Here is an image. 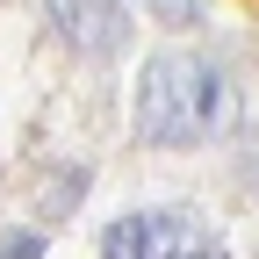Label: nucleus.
<instances>
[{"label": "nucleus", "mask_w": 259, "mask_h": 259, "mask_svg": "<svg viewBox=\"0 0 259 259\" xmlns=\"http://www.w3.org/2000/svg\"><path fill=\"white\" fill-rule=\"evenodd\" d=\"M238 122V79L223 72L216 58L202 51H158L144 65V87H137V137L158 151H194V144H216L231 137Z\"/></svg>", "instance_id": "obj_1"}, {"label": "nucleus", "mask_w": 259, "mask_h": 259, "mask_svg": "<svg viewBox=\"0 0 259 259\" xmlns=\"http://www.w3.org/2000/svg\"><path fill=\"white\" fill-rule=\"evenodd\" d=\"M101 259H223V245L187 209H130L101 231Z\"/></svg>", "instance_id": "obj_2"}, {"label": "nucleus", "mask_w": 259, "mask_h": 259, "mask_svg": "<svg viewBox=\"0 0 259 259\" xmlns=\"http://www.w3.org/2000/svg\"><path fill=\"white\" fill-rule=\"evenodd\" d=\"M44 29L72 58H115L130 36V8L122 0H44Z\"/></svg>", "instance_id": "obj_3"}, {"label": "nucleus", "mask_w": 259, "mask_h": 259, "mask_svg": "<svg viewBox=\"0 0 259 259\" xmlns=\"http://www.w3.org/2000/svg\"><path fill=\"white\" fill-rule=\"evenodd\" d=\"M0 259H44V238L36 231H8L0 238Z\"/></svg>", "instance_id": "obj_4"}, {"label": "nucleus", "mask_w": 259, "mask_h": 259, "mask_svg": "<svg viewBox=\"0 0 259 259\" xmlns=\"http://www.w3.org/2000/svg\"><path fill=\"white\" fill-rule=\"evenodd\" d=\"M166 22H202V0H151Z\"/></svg>", "instance_id": "obj_5"}]
</instances>
